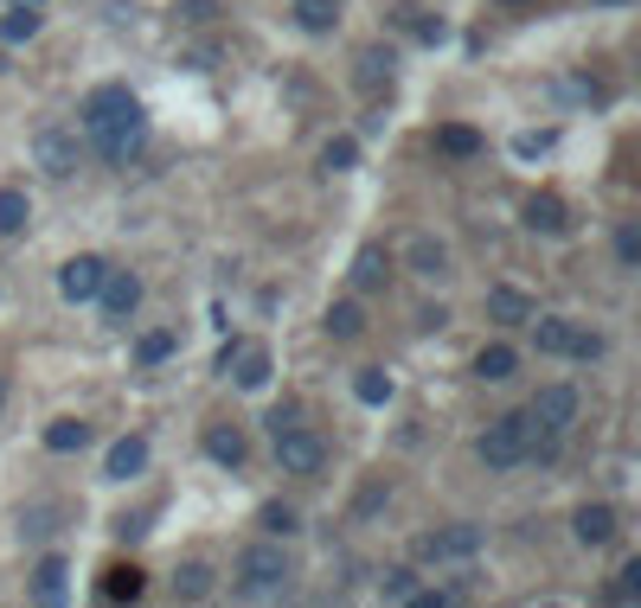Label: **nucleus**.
<instances>
[{
	"instance_id": "nucleus-40",
	"label": "nucleus",
	"mask_w": 641,
	"mask_h": 608,
	"mask_svg": "<svg viewBox=\"0 0 641 608\" xmlns=\"http://www.w3.org/2000/svg\"><path fill=\"white\" fill-rule=\"evenodd\" d=\"M597 7H629V0H597Z\"/></svg>"
},
{
	"instance_id": "nucleus-4",
	"label": "nucleus",
	"mask_w": 641,
	"mask_h": 608,
	"mask_svg": "<svg viewBox=\"0 0 641 608\" xmlns=\"http://www.w3.org/2000/svg\"><path fill=\"white\" fill-rule=\"evenodd\" d=\"M533 346L546 359H597L603 352V339L584 334L577 321H559V314H533Z\"/></svg>"
},
{
	"instance_id": "nucleus-42",
	"label": "nucleus",
	"mask_w": 641,
	"mask_h": 608,
	"mask_svg": "<svg viewBox=\"0 0 641 608\" xmlns=\"http://www.w3.org/2000/svg\"><path fill=\"white\" fill-rule=\"evenodd\" d=\"M0 404H7V378H0Z\"/></svg>"
},
{
	"instance_id": "nucleus-35",
	"label": "nucleus",
	"mask_w": 641,
	"mask_h": 608,
	"mask_svg": "<svg viewBox=\"0 0 641 608\" xmlns=\"http://www.w3.org/2000/svg\"><path fill=\"white\" fill-rule=\"evenodd\" d=\"M354 398H359V404H392V378H385V372H359Z\"/></svg>"
},
{
	"instance_id": "nucleus-24",
	"label": "nucleus",
	"mask_w": 641,
	"mask_h": 608,
	"mask_svg": "<svg viewBox=\"0 0 641 608\" xmlns=\"http://www.w3.org/2000/svg\"><path fill=\"white\" fill-rule=\"evenodd\" d=\"M174 590L187 596V603H206L218 590V577H213V564H180V577H174Z\"/></svg>"
},
{
	"instance_id": "nucleus-25",
	"label": "nucleus",
	"mask_w": 641,
	"mask_h": 608,
	"mask_svg": "<svg viewBox=\"0 0 641 608\" xmlns=\"http://www.w3.org/2000/svg\"><path fill=\"white\" fill-rule=\"evenodd\" d=\"M328 334L334 339H359L366 334V308H359V301H334V308H328Z\"/></svg>"
},
{
	"instance_id": "nucleus-27",
	"label": "nucleus",
	"mask_w": 641,
	"mask_h": 608,
	"mask_svg": "<svg viewBox=\"0 0 641 608\" xmlns=\"http://www.w3.org/2000/svg\"><path fill=\"white\" fill-rule=\"evenodd\" d=\"M392 26H405V33H418L424 46H436V39H443V20H430L424 7H392Z\"/></svg>"
},
{
	"instance_id": "nucleus-37",
	"label": "nucleus",
	"mask_w": 641,
	"mask_h": 608,
	"mask_svg": "<svg viewBox=\"0 0 641 608\" xmlns=\"http://www.w3.org/2000/svg\"><path fill=\"white\" fill-rule=\"evenodd\" d=\"M264 532H277V539H289V532H302V519H295V506H264Z\"/></svg>"
},
{
	"instance_id": "nucleus-39",
	"label": "nucleus",
	"mask_w": 641,
	"mask_h": 608,
	"mask_svg": "<svg viewBox=\"0 0 641 608\" xmlns=\"http://www.w3.org/2000/svg\"><path fill=\"white\" fill-rule=\"evenodd\" d=\"M213 13H218V0H180V20H193V26L213 20Z\"/></svg>"
},
{
	"instance_id": "nucleus-11",
	"label": "nucleus",
	"mask_w": 641,
	"mask_h": 608,
	"mask_svg": "<svg viewBox=\"0 0 641 608\" xmlns=\"http://www.w3.org/2000/svg\"><path fill=\"white\" fill-rule=\"evenodd\" d=\"M103 257H72L65 270H59V295L65 301H97V288H103Z\"/></svg>"
},
{
	"instance_id": "nucleus-41",
	"label": "nucleus",
	"mask_w": 641,
	"mask_h": 608,
	"mask_svg": "<svg viewBox=\"0 0 641 608\" xmlns=\"http://www.w3.org/2000/svg\"><path fill=\"white\" fill-rule=\"evenodd\" d=\"M20 7H46V0H20Z\"/></svg>"
},
{
	"instance_id": "nucleus-5",
	"label": "nucleus",
	"mask_w": 641,
	"mask_h": 608,
	"mask_svg": "<svg viewBox=\"0 0 641 608\" xmlns=\"http://www.w3.org/2000/svg\"><path fill=\"white\" fill-rule=\"evenodd\" d=\"M482 544H488V532H482V526L456 519V526H436V532H424V539H418V557H424V564H469Z\"/></svg>"
},
{
	"instance_id": "nucleus-21",
	"label": "nucleus",
	"mask_w": 641,
	"mask_h": 608,
	"mask_svg": "<svg viewBox=\"0 0 641 608\" xmlns=\"http://www.w3.org/2000/svg\"><path fill=\"white\" fill-rule=\"evenodd\" d=\"M392 65H398V59H392V46H366V52H359V90H379V83H392Z\"/></svg>"
},
{
	"instance_id": "nucleus-1",
	"label": "nucleus",
	"mask_w": 641,
	"mask_h": 608,
	"mask_svg": "<svg viewBox=\"0 0 641 608\" xmlns=\"http://www.w3.org/2000/svg\"><path fill=\"white\" fill-rule=\"evenodd\" d=\"M77 122H84V135L97 141V154H103L110 167H129L148 141V116H142V103H136L129 83H97V90L84 96Z\"/></svg>"
},
{
	"instance_id": "nucleus-32",
	"label": "nucleus",
	"mask_w": 641,
	"mask_h": 608,
	"mask_svg": "<svg viewBox=\"0 0 641 608\" xmlns=\"http://www.w3.org/2000/svg\"><path fill=\"white\" fill-rule=\"evenodd\" d=\"M174 346H180V339L167 334V327H154V334L136 339V359H142V365H167V359H174Z\"/></svg>"
},
{
	"instance_id": "nucleus-17",
	"label": "nucleus",
	"mask_w": 641,
	"mask_h": 608,
	"mask_svg": "<svg viewBox=\"0 0 641 608\" xmlns=\"http://www.w3.org/2000/svg\"><path fill=\"white\" fill-rule=\"evenodd\" d=\"M513 372H520V352H513V346H482V352H475V378H488V385H507Z\"/></svg>"
},
{
	"instance_id": "nucleus-33",
	"label": "nucleus",
	"mask_w": 641,
	"mask_h": 608,
	"mask_svg": "<svg viewBox=\"0 0 641 608\" xmlns=\"http://www.w3.org/2000/svg\"><path fill=\"white\" fill-rule=\"evenodd\" d=\"M26 218H33L26 193H20V186H7V193H0V231L13 237V231H26Z\"/></svg>"
},
{
	"instance_id": "nucleus-6",
	"label": "nucleus",
	"mask_w": 641,
	"mask_h": 608,
	"mask_svg": "<svg viewBox=\"0 0 641 608\" xmlns=\"http://www.w3.org/2000/svg\"><path fill=\"white\" fill-rule=\"evenodd\" d=\"M218 372L238 378L244 391H264V385H270V346H264V339H231V346L218 352Z\"/></svg>"
},
{
	"instance_id": "nucleus-31",
	"label": "nucleus",
	"mask_w": 641,
	"mask_h": 608,
	"mask_svg": "<svg viewBox=\"0 0 641 608\" xmlns=\"http://www.w3.org/2000/svg\"><path fill=\"white\" fill-rule=\"evenodd\" d=\"M52 532H59V506H33V513H20V539L46 544Z\"/></svg>"
},
{
	"instance_id": "nucleus-10",
	"label": "nucleus",
	"mask_w": 641,
	"mask_h": 608,
	"mask_svg": "<svg viewBox=\"0 0 641 608\" xmlns=\"http://www.w3.org/2000/svg\"><path fill=\"white\" fill-rule=\"evenodd\" d=\"M97 301H103V314H110V321H129V314L142 308V275H136V270H103Z\"/></svg>"
},
{
	"instance_id": "nucleus-13",
	"label": "nucleus",
	"mask_w": 641,
	"mask_h": 608,
	"mask_svg": "<svg viewBox=\"0 0 641 608\" xmlns=\"http://www.w3.org/2000/svg\"><path fill=\"white\" fill-rule=\"evenodd\" d=\"M488 321H500V327H520V321H533V295H520V288L495 282V288H488Z\"/></svg>"
},
{
	"instance_id": "nucleus-23",
	"label": "nucleus",
	"mask_w": 641,
	"mask_h": 608,
	"mask_svg": "<svg viewBox=\"0 0 641 608\" xmlns=\"http://www.w3.org/2000/svg\"><path fill=\"white\" fill-rule=\"evenodd\" d=\"M65 577H72L65 557H39V570H33V596H39V603H59V596H65Z\"/></svg>"
},
{
	"instance_id": "nucleus-29",
	"label": "nucleus",
	"mask_w": 641,
	"mask_h": 608,
	"mask_svg": "<svg viewBox=\"0 0 641 608\" xmlns=\"http://www.w3.org/2000/svg\"><path fill=\"white\" fill-rule=\"evenodd\" d=\"M411 270L418 275H449V250L430 244V237H411Z\"/></svg>"
},
{
	"instance_id": "nucleus-14",
	"label": "nucleus",
	"mask_w": 641,
	"mask_h": 608,
	"mask_svg": "<svg viewBox=\"0 0 641 608\" xmlns=\"http://www.w3.org/2000/svg\"><path fill=\"white\" fill-rule=\"evenodd\" d=\"M206 455H213L218 468H244L251 442H244V429H231V423H213V429H206Z\"/></svg>"
},
{
	"instance_id": "nucleus-9",
	"label": "nucleus",
	"mask_w": 641,
	"mask_h": 608,
	"mask_svg": "<svg viewBox=\"0 0 641 608\" xmlns=\"http://www.w3.org/2000/svg\"><path fill=\"white\" fill-rule=\"evenodd\" d=\"M33 160H39L52 180H72L84 154H77V135H72V129H39V135H33Z\"/></svg>"
},
{
	"instance_id": "nucleus-28",
	"label": "nucleus",
	"mask_w": 641,
	"mask_h": 608,
	"mask_svg": "<svg viewBox=\"0 0 641 608\" xmlns=\"http://www.w3.org/2000/svg\"><path fill=\"white\" fill-rule=\"evenodd\" d=\"M39 33V7H20L13 0V13L0 20V46H20V39H33Z\"/></svg>"
},
{
	"instance_id": "nucleus-18",
	"label": "nucleus",
	"mask_w": 641,
	"mask_h": 608,
	"mask_svg": "<svg viewBox=\"0 0 641 608\" xmlns=\"http://www.w3.org/2000/svg\"><path fill=\"white\" fill-rule=\"evenodd\" d=\"M84 442H90V423H84V416H59V423H46V449H52V455H77Z\"/></svg>"
},
{
	"instance_id": "nucleus-22",
	"label": "nucleus",
	"mask_w": 641,
	"mask_h": 608,
	"mask_svg": "<svg viewBox=\"0 0 641 608\" xmlns=\"http://www.w3.org/2000/svg\"><path fill=\"white\" fill-rule=\"evenodd\" d=\"M142 570H136V564H110V570H103V596H110V603H136V596H142Z\"/></svg>"
},
{
	"instance_id": "nucleus-16",
	"label": "nucleus",
	"mask_w": 641,
	"mask_h": 608,
	"mask_svg": "<svg viewBox=\"0 0 641 608\" xmlns=\"http://www.w3.org/2000/svg\"><path fill=\"white\" fill-rule=\"evenodd\" d=\"M571 532H577V544H610L616 539V506H577Z\"/></svg>"
},
{
	"instance_id": "nucleus-19",
	"label": "nucleus",
	"mask_w": 641,
	"mask_h": 608,
	"mask_svg": "<svg viewBox=\"0 0 641 608\" xmlns=\"http://www.w3.org/2000/svg\"><path fill=\"white\" fill-rule=\"evenodd\" d=\"M295 26L315 33V39L334 33V26H341V0H295Z\"/></svg>"
},
{
	"instance_id": "nucleus-2",
	"label": "nucleus",
	"mask_w": 641,
	"mask_h": 608,
	"mask_svg": "<svg viewBox=\"0 0 641 608\" xmlns=\"http://www.w3.org/2000/svg\"><path fill=\"white\" fill-rule=\"evenodd\" d=\"M526 442H533V416H526V410H507V416L488 423V436L475 442V455H482L488 474H507V468L526 462Z\"/></svg>"
},
{
	"instance_id": "nucleus-26",
	"label": "nucleus",
	"mask_w": 641,
	"mask_h": 608,
	"mask_svg": "<svg viewBox=\"0 0 641 608\" xmlns=\"http://www.w3.org/2000/svg\"><path fill=\"white\" fill-rule=\"evenodd\" d=\"M385 275H392V263H385V250H379V244H366V250L354 257V288H379Z\"/></svg>"
},
{
	"instance_id": "nucleus-20",
	"label": "nucleus",
	"mask_w": 641,
	"mask_h": 608,
	"mask_svg": "<svg viewBox=\"0 0 641 608\" xmlns=\"http://www.w3.org/2000/svg\"><path fill=\"white\" fill-rule=\"evenodd\" d=\"M436 154H449V160H475V154H482V135H475L469 122H443V129H436Z\"/></svg>"
},
{
	"instance_id": "nucleus-3",
	"label": "nucleus",
	"mask_w": 641,
	"mask_h": 608,
	"mask_svg": "<svg viewBox=\"0 0 641 608\" xmlns=\"http://www.w3.org/2000/svg\"><path fill=\"white\" fill-rule=\"evenodd\" d=\"M289 557H283V544H251L244 557H238V590L244 596H283L289 590Z\"/></svg>"
},
{
	"instance_id": "nucleus-38",
	"label": "nucleus",
	"mask_w": 641,
	"mask_h": 608,
	"mask_svg": "<svg viewBox=\"0 0 641 608\" xmlns=\"http://www.w3.org/2000/svg\"><path fill=\"white\" fill-rule=\"evenodd\" d=\"M610 596H616V603H636V596H641V564H623V570H616Z\"/></svg>"
},
{
	"instance_id": "nucleus-30",
	"label": "nucleus",
	"mask_w": 641,
	"mask_h": 608,
	"mask_svg": "<svg viewBox=\"0 0 641 608\" xmlns=\"http://www.w3.org/2000/svg\"><path fill=\"white\" fill-rule=\"evenodd\" d=\"M379 596H385V603H411V596H418V570H411V564L385 570V577H379Z\"/></svg>"
},
{
	"instance_id": "nucleus-12",
	"label": "nucleus",
	"mask_w": 641,
	"mask_h": 608,
	"mask_svg": "<svg viewBox=\"0 0 641 608\" xmlns=\"http://www.w3.org/2000/svg\"><path fill=\"white\" fill-rule=\"evenodd\" d=\"M148 468V436H123V442H110V455H103V474L110 480H136Z\"/></svg>"
},
{
	"instance_id": "nucleus-34",
	"label": "nucleus",
	"mask_w": 641,
	"mask_h": 608,
	"mask_svg": "<svg viewBox=\"0 0 641 608\" xmlns=\"http://www.w3.org/2000/svg\"><path fill=\"white\" fill-rule=\"evenodd\" d=\"M354 160H359V141L354 135H334L328 147H321V167H328V173H354Z\"/></svg>"
},
{
	"instance_id": "nucleus-15",
	"label": "nucleus",
	"mask_w": 641,
	"mask_h": 608,
	"mask_svg": "<svg viewBox=\"0 0 641 608\" xmlns=\"http://www.w3.org/2000/svg\"><path fill=\"white\" fill-rule=\"evenodd\" d=\"M526 224L546 231V237H559V231H571V211H565L559 193H533V199H526Z\"/></svg>"
},
{
	"instance_id": "nucleus-36",
	"label": "nucleus",
	"mask_w": 641,
	"mask_h": 608,
	"mask_svg": "<svg viewBox=\"0 0 641 608\" xmlns=\"http://www.w3.org/2000/svg\"><path fill=\"white\" fill-rule=\"evenodd\" d=\"M616 263H623V270L641 263V224H623V231H616Z\"/></svg>"
},
{
	"instance_id": "nucleus-8",
	"label": "nucleus",
	"mask_w": 641,
	"mask_h": 608,
	"mask_svg": "<svg viewBox=\"0 0 641 608\" xmlns=\"http://www.w3.org/2000/svg\"><path fill=\"white\" fill-rule=\"evenodd\" d=\"M526 416H533V429H546V436L565 442V429L577 423V391L571 385H539V398L526 404Z\"/></svg>"
},
{
	"instance_id": "nucleus-7",
	"label": "nucleus",
	"mask_w": 641,
	"mask_h": 608,
	"mask_svg": "<svg viewBox=\"0 0 641 608\" xmlns=\"http://www.w3.org/2000/svg\"><path fill=\"white\" fill-rule=\"evenodd\" d=\"M321 462H328V442L315 436V429H277V468L283 474H321Z\"/></svg>"
}]
</instances>
